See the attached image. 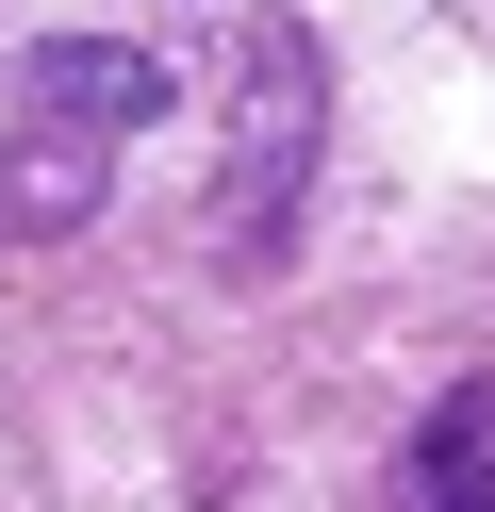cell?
<instances>
[{
	"label": "cell",
	"mask_w": 495,
	"mask_h": 512,
	"mask_svg": "<svg viewBox=\"0 0 495 512\" xmlns=\"http://www.w3.org/2000/svg\"><path fill=\"white\" fill-rule=\"evenodd\" d=\"M0 116H66V133H149V116H182V67H165L149 34H33L17 83H0Z\"/></svg>",
	"instance_id": "cell-2"
},
{
	"label": "cell",
	"mask_w": 495,
	"mask_h": 512,
	"mask_svg": "<svg viewBox=\"0 0 495 512\" xmlns=\"http://www.w3.org/2000/svg\"><path fill=\"white\" fill-rule=\"evenodd\" d=\"M314 149H330V50L297 17H264L215 83V248L231 265H281L297 199H314Z\"/></svg>",
	"instance_id": "cell-1"
},
{
	"label": "cell",
	"mask_w": 495,
	"mask_h": 512,
	"mask_svg": "<svg viewBox=\"0 0 495 512\" xmlns=\"http://www.w3.org/2000/svg\"><path fill=\"white\" fill-rule=\"evenodd\" d=\"M396 512H495V380L429 397V430L396 446Z\"/></svg>",
	"instance_id": "cell-4"
},
{
	"label": "cell",
	"mask_w": 495,
	"mask_h": 512,
	"mask_svg": "<svg viewBox=\"0 0 495 512\" xmlns=\"http://www.w3.org/2000/svg\"><path fill=\"white\" fill-rule=\"evenodd\" d=\"M116 199V133H66V116H0V248H66Z\"/></svg>",
	"instance_id": "cell-3"
}]
</instances>
